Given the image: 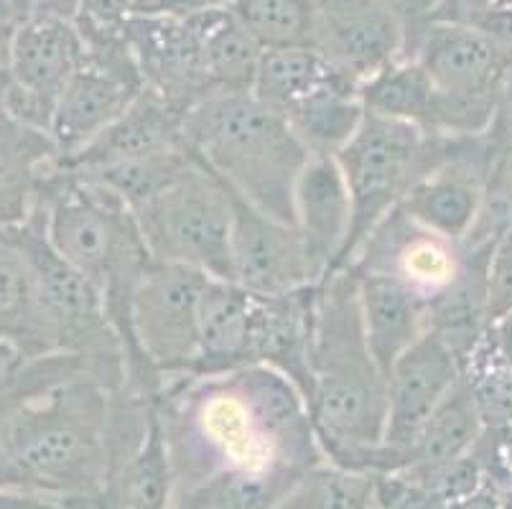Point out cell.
<instances>
[{"label":"cell","mask_w":512,"mask_h":509,"mask_svg":"<svg viewBox=\"0 0 512 509\" xmlns=\"http://www.w3.org/2000/svg\"><path fill=\"white\" fill-rule=\"evenodd\" d=\"M26 18H29V8L23 0H0V62L6 59L8 44Z\"/></svg>","instance_id":"ab89813d"},{"label":"cell","mask_w":512,"mask_h":509,"mask_svg":"<svg viewBox=\"0 0 512 509\" xmlns=\"http://www.w3.org/2000/svg\"><path fill=\"white\" fill-rule=\"evenodd\" d=\"M436 87L431 133H490L502 84L512 69V46L474 26L426 23L411 51Z\"/></svg>","instance_id":"5b68a950"},{"label":"cell","mask_w":512,"mask_h":509,"mask_svg":"<svg viewBox=\"0 0 512 509\" xmlns=\"http://www.w3.org/2000/svg\"><path fill=\"white\" fill-rule=\"evenodd\" d=\"M85 56V39L72 18L34 13L16 28L6 49L8 82L54 112Z\"/></svg>","instance_id":"2e32d148"},{"label":"cell","mask_w":512,"mask_h":509,"mask_svg":"<svg viewBox=\"0 0 512 509\" xmlns=\"http://www.w3.org/2000/svg\"><path fill=\"white\" fill-rule=\"evenodd\" d=\"M365 112L431 133L436 87L418 59L403 56L360 87Z\"/></svg>","instance_id":"f546056e"},{"label":"cell","mask_w":512,"mask_h":509,"mask_svg":"<svg viewBox=\"0 0 512 509\" xmlns=\"http://www.w3.org/2000/svg\"><path fill=\"white\" fill-rule=\"evenodd\" d=\"M202 46L207 77L217 92H253L255 74L260 67L258 41L242 28L227 6L199 8Z\"/></svg>","instance_id":"83f0119b"},{"label":"cell","mask_w":512,"mask_h":509,"mask_svg":"<svg viewBox=\"0 0 512 509\" xmlns=\"http://www.w3.org/2000/svg\"><path fill=\"white\" fill-rule=\"evenodd\" d=\"M372 509H449L423 482L406 471L375 476Z\"/></svg>","instance_id":"e575fe53"},{"label":"cell","mask_w":512,"mask_h":509,"mask_svg":"<svg viewBox=\"0 0 512 509\" xmlns=\"http://www.w3.org/2000/svg\"><path fill=\"white\" fill-rule=\"evenodd\" d=\"M502 156H505V163H507V174H510V184H512V148H500Z\"/></svg>","instance_id":"ee69618b"},{"label":"cell","mask_w":512,"mask_h":509,"mask_svg":"<svg viewBox=\"0 0 512 509\" xmlns=\"http://www.w3.org/2000/svg\"><path fill=\"white\" fill-rule=\"evenodd\" d=\"M304 474L217 471L202 482L174 487L169 509H276V504Z\"/></svg>","instance_id":"f1b7e54d"},{"label":"cell","mask_w":512,"mask_h":509,"mask_svg":"<svg viewBox=\"0 0 512 509\" xmlns=\"http://www.w3.org/2000/svg\"><path fill=\"white\" fill-rule=\"evenodd\" d=\"M133 217L153 260L232 280V194L199 158Z\"/></svg>","instance_id":"8992f818"},{"label":"cell","mask_w":512,"mask_h":509,"mask_svg":"<svg viewBox=\"0 0 512 509\" xmlns=\"http://www.w3.org/2000/svg\"><path fill=\"white\" fill-rule=\"evenodd\" d=\"M0 509H64V504L46 494L6 489L0 492Z\"/></svg>","instance_id":"b9f144b4"},{"label":"cell","mask_w":512,"mask_h":509,"mask_svg":"<svg viewBox=\"0 0 512 509\" xmlns=\"http://www.w3.org/2000/svg\"><path fill=\"white\" fill-rule=\"evenodd\" d=\"M194 161H197V156L192 153V148L176 146L133 158V161L97 168V171H74V174L87 176V179L97 181V184H102L113 194H118L128 204L130 212H133L141 204H146L148 199H153L158 191H164L166 186L174 184Z\"/></svg>","instance_id":"1f68e13d"},{"label":"cell","mask_w":512,"mask_h":509,"mask_svg":"<svg viewBox=\"0 0 512 509\" xmlns=\"http://www.w3.org/2000/svg\"><path fill=\"white\" fill-rule=\"evenodd\" d=\"M355 275L367 342L380 370L388 377L395 359L408 347H413L426 331H431L428 303L418 298L411 288L383 273L355 270Z\"/></svg>","instance_id":"44dd1931"},{"label":"cell","mask_w":512,"mask_h":509,"mask_svg":"<svg viewBox=\"0 0 512 509\" xmlns=\"http://www.w3.org/2000/svg\"><path fill=\"white\" fill-rule=\"evenodd\" d=\"M199 6H230L232 0H197Z\"/></svg>","instance_id":"f6af8a7d"},{"label":"cell","mask_w":512,"mask_h":509,"mask_svg":"<svg viewBox=\"0 0 512 509\" xmlns=\"http://www.w3.org/2000/svg\"><path fill=\"white\" fill-rule=\"evenodd\" d=\"M309 415L324 459L365 471L385 443L388 385L367 342L355 270L316 286Z\"/></svg>","instance_id":"3957f363"},{"label":"cell","mask_w":512,"mask_h":509,"mask_svg":"<svg viewBox=\"0 0 512 509\" xmlns=\"http://www.w3.org/2000/svg\"><path fill=\"white\" fill-rule=\"evenodd\" d=\"M482 436V418H479L472 392L462 377L426 420V426L421 428L416 441L403 456L400 471H426L449 464V461L469 454Z\"/></svg>","instance_id":"4316f807"},{"label":"cell","mask_w":512,"mask_h":509,"mask_svg":"<svg viewBox=\"0 0 512 509\" xmlns=\"http://www.w3.org/2000/svg\"><path fill=\"white\" fill-rule=\"evenodd\" d=\"M232 16L260 44V49H316L319 3L316 0H232Z\"/></svg>","instance_id":"4dcf8cb0"},{"label":"cell","mask_w":512,"mask_h":509,"mask_svg":"<svg viewBox=\"0 0 512 509\" xmlns=\"http://www.w3.org/2000/svg\"><path fill=\"white\" fill-rule=\"evenodd\" d=\"M375 476L321 461L286 492L276 509H372Z\"/></svg>","instance_id":"d6a6232c"},{"label":"cell","mask_w":512,"mask_h":509,"mask_svg":"<svg viewBox=\"0 0 512 509\" xmlns=\"http://www.w3.org/2000/svg\"><path fill=\"white\" fill-rule=\"evenodd\" d=\"M490 324L512 311V230L500 237L490 255Z\"/></svg>","instance_id":"d590c367"},{"label":"cell","mask_w":512,"mask_h":509,"mask_svg":"<svg viewBox=\"0 0 512 509\" xmlns=\"http://www.w3.org/2000/svg\"><path fill=\"white\" fill-rule=\"evenodd\" d=\"M459 380H462V362L434 331H426L413 347L395 359L385 377L388 423H385V443L377 459V476L403 469V456L411 443Z\"/></svg>","instance_id":"8fae6325"},{"label":"cell","mask_w":512,"mask_h":509,"mask_svg":"<svg viewBox=\"0 0 512 509\" xmlns=\"http://www.w3.org/2000/svg\"><path fill=\"white\" fill-rule=\"evenodd\" d=\"M439 156L441 135L367 112L355 138L337 156L352 196V232L344 268L352 263L365 237L436 166Z\"/></svg>","instance_id":"52a82bcc"},{"label":"cell","mask_w":512,"mask_h":509,"mask_svg":"<svg viewBox=\"0 0 512 509\" xmlns=\"http://www.w3.org/2000/svg\"><path fill=\"white\" fill-rule=\"evenodd\" d=\"M377 3H383L403 23V31H406V56H411L418 36L426 28L428 16H431V8H434L436 0H377Z\"/></svg>","instance_id":"74e56055"},{"label":"cell","mask_w":512,"mask_h":509,"mask_svg":"<svg viewBox=\"0 0 512 509\" xmlns=\"http://www.w3.org/2000/svg\"><path fill=\"white\" fill-rule=\"evenodd\" d=\"M349 82L329 64L319 49L293 46V49H268L260 56V67L253 82V95L271 110L288 115L316 92L329 84ZM355 84V82H352Z\"/></svg>","instance_id":"d4e9b609"},{"label":"cell","mask_w":512,"mask_h":509,"mask_svg":"<svg viewBox=\"0 0 512 509\" xmlns=\"http://www.w3.org/2000/svg\"><path fill=\"white\" fill-rule=\"evenodd\" d=\"M0 342L18 359L51 354L41 326L34 265L18 230H0Z\"/></svg>","instance_id":"cb8c5ba5"},{"label":"cell","mask_w":512,"mask_h":509,"mask_svg":"<svg viewBox=\"0 0 512 509\" xmlns=\"http://www.w3.org/2000/svg\"><path fill=\"white\" fill-rule=\"evenodd\" d=\"M158 423L174 487L217 471L304 474L327 461L304 395L260 364L166 380Z\"/></svg>","instance_id":"6da1fadb"},{"label":"cell","mask_w":512,"mask_h":509,"mask_svg":"<svg viewBox=\"0 0 512 509\" xmlns=\"http://www.w3.org/2000/svg\"><path fill=\"white\" fill-rule=\"evenodd\" d=\"M255 296L232 280L209 278L199 308V362L194 375L250 367Z\"/></svg>","instance_id":"7402d4cb"},{"label":"cell","mask_w":512,"mask_h":509,"mask_svg":"<svg viewBox=\"0 0 512 509\" xmlns=\"http://www.w3.org/2000/svg\"><path fill=\"white\" fill-rule=\"evenodd\" d=\"M464 258L462 242L436 235L398 207L365 237L347 268L388 275L431 303L459 278Z\"/></svg>","instance_id":"7c38bea8"},{"label":"cell","mask_w":512,"mask_h":509,"mask_svg":"<svg viewBox=\"0 0 512 509\" xmlns=\"http://www.w3.org/2000/svg\"><path fill=\"white\" fill-rule=\"evenodd\" d=\"M184 140L232 194L296 224L293 196L311 156L281 112L253 92H217L186 110Z\"/></svg>","instance_id":"277c9868"},{"label":"cell","mask_w":512,"mask_h":509,"mask_svg":"<svg viewBox=\"0 0 512 509\" xmlns=\"http://www.w3.org/2000/svg\"><path fill=\"white\" fill-rule=\"evenodd\" d=\"M209 275L151 260L133 296L130 329L138 352L161 380L194 375L199 362V308Z\"/></svg>","instance_id":"ba28073f"},{"label":"cell","mask_w":512,"mask_h":509,"mask_svg":"<svg viewBox=\"0 0 512 509\" xmlns=\"http://www.w3.org/2000/svg\"><path fill=\"white\" fill-rule=\"evenodd\" d=\"M184 115L186 112L161 100L156 92L143 90L138 100L110 128L102 130L72 158L59 163L72 171H97V168L148 156V153L186 146Z\"/></svg>","instance_id":"ffe728a7"},{"label":"cell","mask_w":512,"mask_h":509,"mask_svg":"<svg viewBox=\"0 0 512 509\" xmlns=\"http://www.w3.org/2000/svg\"><path fill=\"white\" fill-rule=\"evenodd\" d=\"M467 250L459 278L428 303V324L439 334L456 359L467 362L490 329V255L492 250Z\"/></svg>","instance_id":"603a6c76"},{"label":"cell","mask_w":512,"mask_h":509,"mask_svg":"<svg viewBox=\"0 0 512 509\" xmlns=\"http://www.w3.org/2000/svg\"><path fill=\"white\" fill-rule=\"evenodd\" d=\"M197 8H204L197 0H130V16L133 18L186 16Z\"/></svg>","instance_id":"f35d334b"},{"label":"cell","mask_w":512,"mask_h":509,"mask_svg":"<svg viewBox=\"0 0 512 509\" xmlns=\"http://www.w3.org/2000/svg\"><path fill=\"white\" fill-rule=\"evenodd\" d=\"M484 431H505L512 426V364L500 354L487 334L462 367Z\"/></svg>","instance_id":"836d02e7"},{"label":"cell","mask_w":512,"mask_h":509,"mask_svg":"<svg viewBox=\"0 0 512 509\" xmlns=\"http://www.w3.org/2000/svg\"><path fill=\"white\" fill-rule=\"evenodd\" d=\"M316 49L357 87L406 56L403 23L377 0H316Z\"/></svg>","instance_id":"9a60e30c"},{"label":"cell","mask_w":512,"mask_h":509,"mask_svg":"<svg viewBox=\"0 0 512 509\" xmlns=\"http://www.w3.org/2000/svg\"><path fill=\"white\" fill-rule=\"evenodd\" d=\"M59 166L57 143L0 105V230H21L39 209L46 179Z\"/></svg>","instance_id":"d6986e66"},{"label":"cell","mask_w":512,"mask_h":509,"mask_svg":"<svg viewBox=\"0 0 512 509\" xmlns=\"http://www.w3.org/2000/svg\"><path fill=\"white\" fill-rule=\"evenodd\" d=\"M365 115L360 87L352 82H337L293 107L283 118L311 158H337L355 138Z\"/></svg>","instance_id":"484cf974"},{"label":"cell","mask_w":512,"mask_h":509,"mask_svg":"<svg viewBox=\"0 0 512 509\" xmlns=\"http://www.w3.org/2000/svg\"><path fill=\"white\" fill-rule=\"evenodd\" d=\"M23 395L0 423V451L29 492L62 504L95 497L110 474V398L77 354L26 359Z\"/></svg>","instance_id":"7a4b0ae2"},{"label":"cell","mask_w":512,"mask_h":509,"mask_svg":"<svg viewBox=\"0 0 512 509\" xmlns=\"http://www.w3.org/2000/svg\"><path fill=\"white\" fill-rule=\"evenodd\" d=\"M507 3H512V0H507Z\"/></svg>","instance_id":"bcb514c9"},{"label":"cell","mask_w":512,"mask_h":509,"mask_svg":"<svg viewBox=\"0 0 512 509\" xmlns=\"http://www.w3.org/2000/svg\"><path fill=\"white\" fill-rule=\"evenodd\" d=\"M500 3L502 0H436L428 21L477 28Z\"/></svg>","instance_id":"8d00e7d4"},{"label":"cell","mask_w":512,"mask_h":509,"mask_svg":"<svg viewBox=\"0 0 512 509\" xmlns=\"http://www.w3.org/2000/svg\"><path fill=\"white\" fill-rule=\"evenodd\" d=\"M230 255L232 283L255 296H278L321 283L299 227L268 217L235 194Z\"/></svg>","instance_id":"4fadbf2b"},{"label":"cell","mask_w":512,"mask_h":509,"mask_svg":"<svg viewBox=\"0 0 512 509\" xmlns=\"http://www.w3.org/2000/svg\"><path fill=\"white\" fill-rule=\"evenodd\" d=\"M497 153L500 148L490 133L441 135L439 161L408 191L400 209L436 235L464 242L477 219Z\"/></svg>","instance_id":"30bf717a"},{"label":"cell","mask_w":512,"mask_h":509,"mask_svg":"<svg viewBox=\"0 0 512 509\" xmlns=\"http://www.w3.org/2000/svg\"><path fill=\"white\" fill-rule=\"evenodd\" d=\"M255 296V293H253ZM316 286L278 296H255L250 364L271 367L291 380L309 403Z\"/></svg>","instance_id":"e0dca14e"},{"label":"cell","mask_w":512,"mask_h":509,"mask_svg":"<svg viewBox=\"0 0 512 509\" xmlns=\"http://www.w3.org/2000/svg\"><path fill=\"white\" fill-rule=\"evenodd\" d=\"M85 64L54 105L49 135L59 161H67L138 100L146 82L128 41L85 44Z\"/></svg>","instance_id":"9c48e42d"},{"label":"cell","mask_w":512,"mask_h":509,"mask_svg":"<svg viewBox=\"0 0 512 509\" xmlns=\"http://www.w3.org/2000/svg\"><path fill=\"white\" fill-rule=\"evenodd\" d=\"M197 11L186 16L133 18L125 26V41L136 56L146 90L181 112L214 95Z\"/></svg>","instance_id":"5bb4252c"},{"label":"cell","mask_w":512,"mask_h":509,"mask_svg":"<svg viewBox=\"0 0 512 509\" xmlns=\"http://www.w3.org/2000/svg\"><path fill=\"white\" fill-rule=\"evenodd\" d=\"M449 509H512V492L487 482L472 497L454 502Z\"/></svg>","instance_id":"60d3db41"},{"label":"cell","mask_w":512,"mask_h":509,"mask_svg":"<svg viewBox=\"0 0 512 509\" xmlns=\"http://www.w3.org/2000/svg\"><path fill=\"white\" fill-rule=\"evenodd\" d=\"M296 227L321 280L344 268L352 232V196L337 158H309L296 184Z\"/></svg>","instance_id":"ac0fdd59"},{"label":"cell","mask_w":512,"mask_h":509,"mask_svg":"<svg viewBox=\"0 0 512 509\" xmlns=\"http://www.w3.org/2000/svg\"><path fill=\"white\" fill-rule=\"evenodd\" d=\"M26 8H29V16L34 13H44V16H62L72 18L77 16L79 0H23Z\"/></svg>","instance_id":"7bdbcfd3"}]
</instances>
